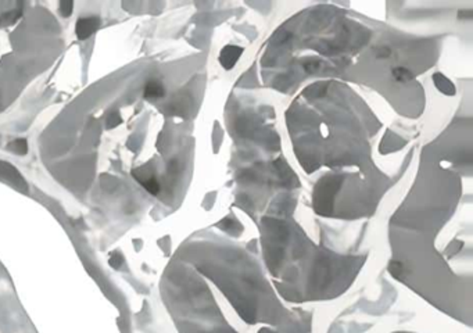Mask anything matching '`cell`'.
<instances>
[{"instance_id":"obj_14","label":"cell","mask_w":473,"mask_h":333,"mask_svg":"<svg viewBox=\"0 0 473 333\" xmlns=\"http://www.w3.org/2000/svg\"><path fill=\"white\" fill-rule=\"evenodd\" d=\"M389 333H419V332H415V331H408V329H400V331H393V332H389Z\"/></svg>"},{"instance_id":"obj_7","label":"cell","mask_w":473,"mask_h":333,"mask_svg":"<svg viewBox=\"0 0 473 333\" xmlns=\"http://www.w3.org/2000/svg\"><path fill=\"white\" fill-rule=\"evenodd\" d=\"M10 149L18 155H25L28 153V143L25 139H16L11 145H10Z\"/></svg>"},{"instance_id":"obj_2","label":"cell","mask_w":473,"mask_h":333,"mask_svg":"<svg viewBox=\"0 0 473 333\" xmlns=\"http://www.w3.org/2000/svg\"><path fill=\"white\" fill-rule=\"evenodd\" d=\"M99 26H100L99 17H83V18L78 20L76 26H75V33L81 41H85V39L90 38V35H93L98 31Z\"/></svg>"},{"instance_id":"obj_11","label":"cell","mask_w":473,"mask_h":333,"mask_svg":"<svg viewBox=\"0 0 473 333\" xmlns=\"http://www.w3.org/2000/svg\"><path fill=\"white\" fill-rule=\"evenodd\" d=\"M107 122H108V124H120V122H121V117H120V114L111 113L110 114V117H108V120H107Z\"/></svg>"},{"instance_id":"obj_10","label":"cell","mask_w":473,"mask_h":333,"mask_svg":"<svg viewBox=\"0 0 473 333\" xmlns=\"http://www.w3.org/2000/svg\"><path fill=\"white\" fill-rule=\"evenodd\" d=\"M73 8H74L73 1H61V3L58 4V10H60V13H61V16L63 17L71 16Z\"/></svg>"},{"instance_id":"obj_4","label":"cell","mask_w":473,"mask_h":333,"mask_svg":"<svg viewBox=\"0 0 473 333\" xmlns=\"http://www.w3.org/2000/svg\"><path fill=\"white\" fill-rule=\"evenodd\" d=\"M240 53H242V51H240V49L236 48V46H226L225 49L221 51V64L224 65L225 68H232L233 65L236 64Z\"/></svg>"},{"instance_id":"obj_9","label":"cell","mask_w":473,"mask_h":333,"mask_svg":"<svg viewBox=\"0 0 473 333\" xmlns=\"http://www.w3.org/2000/svg\"><path fill=\"white\" fill-rule=\"evenodd\" d=\"M393 75H394V78H396L397 81H400V82L411 81V79L414 78V77H412V74L409 73L407 68H402V67L394 68V70H393Z\"/></svg>"},{"instance_id":"obj_6","label":"cell","mask_w":473,"mask_h":333,"mask_svg":"<svg viewBox=\"0 0 473 333\" xmlns=\"http://www.w3.org/2000/svg\"><path fill=\"white\" fill-rule=\"evenodd\" d=\"M434 83H436V86H437L441 92H444V93H447V95L454 93V86H452V83H451L447 78H444L443 75H439V74H437V75H434Z\"/></svg>"},{"instance_id":"obj_5","label":"cell","mask_w":473,"mask_h":333,"mask_svg":"<svg viewBox=\"0 0 473 333\" xmlns=\"http://www.w3.org/2000/svg\"><path fill=\"white\" fill-rule=\"evenodd\" d=\"M145 96L149 99H158L164 96V88L158 82L151 81L145 86Z\"/></svg>"},{"instance_id":"obj_12","label":"cell","mask_w":473,"mask_h":333,"mask_svg":"<svg viewBox=\"0 0 473 333\" xmlns=\"http://www.w3.org/2000/svg\"><path fill=\"white\" fill-rule=\"evenodd\" d=\"M376 56L380 57V58L389 57L390 56V49H387V48H379V49L376 50Z\"/></svg>"},{"instance_id":"obj_1","label":"cell","mask_w":473,"mask_h":333,"mask_svg":"<svg viewBox=\"0 0 473 333\" xmlns=\"http://www.w3.org/2000/svg\"><path fill=\"white\" fill-rule=\"evenodd\" d=\"M178 333H314L310 322L240 301L235 308H192L175 317Z\"/></svg>"},{"instance_id":"obj_3","label":"cell","mask_w":473,"mask_h":333,"mask_svg":"<svg viewBox=\"0 0 473 333\" xmlns=\"http://www.w3.org/2000/svg\"><path fill=\"white\" fill-rule=\"evenodd\" d=\"M0 177L11 180L16 186L21 187V189H26V183H25L23 177L20 175V172L16 170V167L10 165L8 163L0 161Z\"/></svg>"},{"instance_id":"obj_13","label":"cell","mask_w":473,"mask_h":333,"mask_svg":"<svg viewBox=\"0 0 473 333\" xmlns=\"http://www.w3.org/2000/svg\"><path fill=\"white\" fill-rule=\"evenodd\" d=\"M110 262H111V265H114V267H118V265H120V262H121V258L115 256V257H113V258H111V261H110Z\"/></svg>"},{"instance_id":"obj_8","label":"cell","mask_w":473,"mask_h":333,"mask_svg":"<svg viewBox=\"0 0 473 333\" xmlns=\"http://www.w3.org/2000/svg\"><path fill=\"white\" fill-rule=\"evenodd\" d=\"M21 17V13L20 11H7L4 13L3 16L0 17V25H11L16 23L17 20Z\"/></svg>"}]
</instances>
